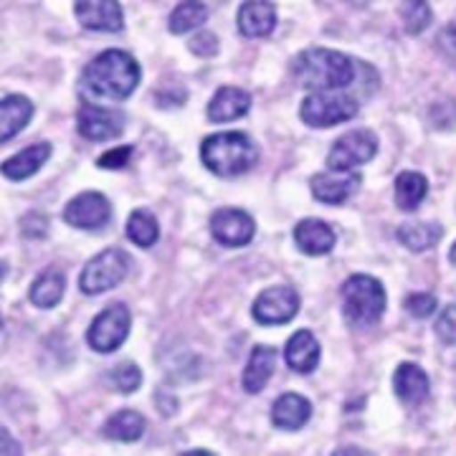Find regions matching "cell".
<instances>
[{
    "instance_id": "1",
    "label": "cell",
    "mask_w": 456,
    "mask_h": 456,
    "mask_svg": "<svg viewBox=\"0 0 456 456\" xmlns=\"http://www.w3.org/2000/svg\"><path fill=\"white\" fill-rule=\"evenodd\" d=\"M84 84L97 97L122 102L130 97L140 84V64L127 51H102L84 69Z\"/></svg>"
},
{
    "instance_id": "2",
    "label": "cell",
    "mask_w": 456,
    "mask_h": 456,
    "mask_svg": "<svg viewBox=\"0 0 456 456\" xmlns=\"http://www.w3.org/2000/svg\"><path fill=\"white\" fill-rule=\"evenodd\" d=\"M294 77L307 89H345L355 82V61L340 51L314 49L302 51L294 59Z\"/></svg>"
},
{
    "instance_id": "3",
    "label": "cell",
    "mask_w": 456,
    "mask_h": 456,
    "mask_svg": "<svg viewBox=\"0 0 456 456\" xmlns=\"http://www.w3.org/2000/svg\"><path fill=\"white\" fill-rule=\"evenodd\" d=\"M200 160L218 178H236L248 173L256 160L259 150L244 132H218L203 140Z\"/></svg>"
},
{
    "instance_id": "4",
    "label": "cell",
    "mask_w": 456,
    "mask_h": 456,
    "mask_svg": "<svg viewBox=\"0 0 456 456\" xmlns=\"http://www.w3.org/2000/svg\"><path fill=\"white\" fill-rule=\"evenodd\" d=\"M386 312V289L375 277L355 274L342 284V314L350 327L375 325Z\"/></svg>"
},
{
    "instance_id": "5",
    "label": "cell",
    "mask_w": 456,
    "mask_h": 456,
    "mask_svg": "<svg viewBox=\"0 0 456 456\" xmlns=\"http://www.w3.org/2000/svg\"><path fill=\"white\" fill-rule=\"evenodd\" d=\"M355 114H358V99L342 94L340 89H317L299 107L302 122L317 130L350 122Z\"/></svg>"
},
{
    "instance_id": "6",
    "label": "cell",
    "mask_w": 456,
    "mask_h": 456,
    "mask_svg": "<svg viewBox=\"0 0 456 456\" xmlns=\"http://www.w3.org/2000/svg\"><path fill=\"white\" fill-rule=\"evenodd\" d=\"M130 266V256L122 248H104L94 259L86 261L82 277H79V287L84 294L110 292L127 279Z\"/></svg>"
},
{
    "instance_id": "7",
    "label": "cell",
    "mask_w": 456,
    "mask_h": 456,
    "mask_svg": "<svg viewBox=\"0 0 456 456\" xmlns=\"http://www.w3.org/2000/svg\"><path fill=\"white\" fill-rule=\"evenodd\" d=\"M130 325V310L125 305H112L94 317V322L89 325V332H86V342L94 353H102V355L114 353L122 347V342L127 340Z\"/></svg>"
},
{
    "instance_id": "8",
    "label": "cell",
    "mask_w": 456,
    "mask_h": 456,
    "mask_svg": "<svg viewBox=\"0 0 456 456\" xmlns=\"http://www.w3.org/2000/svg\"><path fill=\"white\" fill-rule=\"evenodd\" d=\"M378 152V137L370 130H353L345 132L342 137L335 140V145L330 147L327 155V167L330 170H340V173H350L360 165L370 163Z\"/></svg>"
},
{
    "instance_id": "9",
    "label": "cell",
    "mask_w": 456,
    "mask_h": 456,
    "mask_svg": "<svg viewBox=\"0 0 456 456\" xmlns=\"http://www.w3.org/2000/svg\"><path fill=\"white\" fill-rule=\"evenodd\" d=\"M112 218V206L107 196H102L99 191H84L79 196H74L64 208V221L69 226L82 228V231H94L110 224Z\"/></svg>"
},
{
    "instance_id": "10",
    "label": "cell",
    "mask_w": 456,
    "mask_h": 456,
    "mask_svg": "<svg viewBox=\"0 0 456 456\" xmlns=\"http://www.w3.org/2000/svg\"><path fill=\"white\" fill-rule=\"evenodd\" d=\"M299 312V294L292 287H272L256 297L251 314L261 325H287Z\"/></svg>"
},
{
    "instance_id": "11",
    "label": "cell",
    "mask_w": 456,
    "mask_h": 456,
    "mask_svg": "<svg viewBox=\"0 0 456 456\" xmlns=\"http://www.w3.org/2000/svg\"><path fill=\"white\" fill-rule=\"evenodd\" d=\"M211 233L218 244L228 246V248H239V246H246L254 239L256 224L246 211L218 208L211 216Z\"/></svg>"
},
{
    "instance_id": "12",
    "label": "cell",
    "mask_w": 456,
    "mask_h": 456,
    "mask_svg": "<svg viewBox=\"0 0 456 456\" xmlns=\"http://www.w3.org/2000/svg\"><path fill=\"white\" fill-rule=\"evenodd\" d=\"M77 127H79V134L92 142L114 140L125 130V114L119 110L97 107V104H84L77 117Z\"/></svg>"
},
{
    "instance_id": "13",
    "label": "cell",
    "mask_w": 456,
    "mask_h": 456,
    "mask_svg": "<svg viewBox=\"0 0 456 456\" xmlns=\"http://www.w3.org/2000/svg\"><path fill=\"white\" fill-rule=\"evenodd\" d=\"M74 16L89 31L119 33L125 28V13L117 0H77Z\"/></svg>"
},
{
    "instance_id": "14",
    "label": "cell",
    "mask_w": 456,
    "mask_h": 456,
    "mask_svg": "<svg viewBox=\"0 0 456 456\" xmlns=\"http://www.w3.org/2000/svg\"><path fill=\"white\" fill-rule=\"evenodd\" d=\"M393 391L406 403V406H419L428 398L431 380L421 365L416 362H401L393 373Z\"/></svg>"
},
{
    "instance_id": "15",
    "label": "cell",
    "mask_w": 456,
    "mask_h": 456,
    "mask_svg": "<svg viewBox=\"0 0 456 456\" xmlns=\"http://www.w3.org/2000/svg\"><path fill=\"white\" fill-rule=\"evenodd\" d=\"M236 23L246 38H264L277 26V8L269 0H246L239 8Z\"/></svg>"
},
{
    "instance_id": "16",
    "label": "cell",
    "mask_w": 456,
    "mask_h": 456,
    "mask_svg": "<svg viewBox=\"0 0 456 456\" xmlns=\"http://www.w3.org/2000/svg\"><path fill=\"white\" fill-rule=\"evenodd\" d=\"M294 244L299 246L302 254L325 256L335 248V231L320 218H305L294 228Z\"/></svg>"
},
{
    "instance_id": "17",
    "label": "cell",
    "mask_w": 456,
    "mask_h": 456,
    "mask_svg": "<svg viewBox=\"0 0 456 456\" xmlns=\"http://www.w3.org/2000/svg\"><path fill=\"white\" fill-rule=\"evenodd\" d=\"M332 173H335V170H332ZM358 185L360 175H347V173H340V170H338V175L317 173V175L310 180L312 196L317 198L320 203H327V206H342L347 198L355 193Z\"/></svg>"
},
{
    "instance_id": "18",
    "label": "cell",
    "mask_w": 456,
    "mask_h": 456,
    "mask_svg": "<svg viewBox=\"0 0 456 456\" xmlns=\"http://www.w3.org/2000/svg\"><path fill=\"white\" fill-rule=\"evenodd\" d=\"M251 110V94L239 89V86H221L213 99L208 102V119L221 125V122H233L241 119Z\"/></svg>"
},
{
    "instance_id": "19",
    "label": "cell",
    "mask_w": 456,
    "mask_h": 456,
    "mask_svg": "<svg viewBox=\"0 0 456 456\" xmlns=\"http://www.w3.org/2000/svg\"><path fill=\"white\" fill-rule=\"evenodd\" d=\"M284 358L294 373H312L320 365V342L310 330H297L287 342Z\"/></svg>"
},
{
    "instance_id": "20",
    "label": "cell",
    "mask_w": 456,
    "mask_h": 456,
    "mask_svg": "<svg viewBox=\"0 0 456 456\" xmlns=\"http://www.w3.org/2000/svg\"><path fill=\"white\" fill-rule=\"evenodd\" d=\"M51 145L49 142H36V145L26 147L16 152L13 158H8L5 163L0 165V173L8 180H26L36 175L44 165L49 163Z\"/></svg>"
},
{
    "instance_id": "21",
    "label": "cell",
    "mask_w": 456,
    "mask_h": 456,
    "mask_svg": "<svg viewBox=\"0 0 456 456\" xmlns=\"http://www.w3.org/2000/svg\"><path fill=\"white\" fill-rule=\"evenodd\" d=\"M274 365H277V350L272 345H256L251 350V358L246 362L244 378H241L244 391L251 393V395L264 391V386L269 383V378L274 373Z\"/></svg>"
},
{
    "instance_id": "22",
    "label": "cell",
    "mask_w": 456,
    "mask_h": 456,
    "mask_svg": "<svg viewBox=\"0 0 456 456\" xmlns=\"http://www.w3.org/2000/svg\"><path fill=\"white\" fill-rule=\"evenodd\" d=\"M312 403L299 393H284L272 406V424L284 431H297L310 421Z\"/></svg>"
},
{
    "instance_id": "23",
    "label": "cell",
    "mask_w": 456,
    "mask_h": 456,
    "mask_svg": "<svg viewBox=\"0 0 456 456\" xmlns=\"http://www.w3.org/2000/svg\"><path fill=\"white\" fill-rule=\"evenodd\" d=\"M33 117L31 99L23 94H11L0 99V145L13 140L18 132L23 130Z\"/></svg>"
},
{
    "instance_id": "24",
    "label": "cell",
    "mask_w": 456,
    "mask_h": 456,
    "mask_svg": "<svg viewBox=\"0 0 456 456\" xmlns=\"http://www.w3.org/2000/svg\"><path fill=\"white\" fill-rule=\"evenodd\" d=\"M66 292V277L64 272L59 269H46L44 274H38L36 281L31 284V302L41 310H53L61 299H64Z\"/></svg>"
},
{
    "instance_id": "25",
    "label": "cell",
    "mask_w": 456,
    "mask_h": 456,
    "mask_svg": "<svg viewBox=\"0 0 456 456\" xmlns=\"http://www.w3.org/2000/svg\"><path fill=\"white\" fill-rule=\"evenodd\" d=\"M426 193H428V180L421 173L406 170L395 178V206L401 211H416L424 203Z\"/></svg>"
},
{
    "instance_id": "26",
    "label": "cell",
    "mask_w": 456,
    "mask_h": 456,
    "mask_svg": "<svg viewBox=\"0 0 456 456\" xmlns=\"http://www.w3.org/2000/svg\"><path fill=\"white\" fill-rule=\"evenodd\" d=\"M145 434V416L137 411H117L112 419L104 424V436L122 444L142 439Z\"/></svg>"
},
{
    "instance_id": "27",
    "label": "cell",
    "mask_w": 456,
    "mask_h": 456,
    "mask_svg": "<svg viewBox=\"0 0 456 456\" xmlns=\"http://www.w3.org/2000/svg\"><path fill=\"white\" fill-rule=\"evenodd\" d=\"M206 20H208V8H206L203 0H183L180 5H175V11L170 13L167 28L175 36H183V33L200 28Z\"/></svg>"
},
{
    "instance_id": "28",
    "label": "cell",
    "mask_w": 456,
    "mask_h": 456,
    "mask_svg": "<svg viewBox=\"0 0 456 456\" xmlns=\"http://www.w3.org/2000/svg\"><path fill=\"white\" fill-rule=\"evenodd\" d=\"M444 236L439 224H403L398 228V239L401 244L421 254V251H428L431 246H436Z\"/></svg>"
},
{
    "instance_id": "29",
    "label": "cell",
    "mask_w": 456,
    "mask_h": 456,
    "mask_svg": "<svg viewBox=\"0 0 456 456\" xmlns=\"http://www.w3.org/2000/svg\"><path fill=\"white\" fill-rule=\"evenodd\" d=\"M127 239L132 244L140 246V248H150L155 246V241L160 239V226H158V218L145 208H137L132 211L130 221H127Z\"/></svg>"
},
{
    "instance_id": "30",
    "label": "cell",
    "mask_w": 456,
    "mask_h": 456,
    "mask_svg": "<svg viewBox=\"0 0 456 456\" xmlns=\"http://www.w3.org/2000/svg\"><path fill=\"white\" fill-rule=\"evenodd\" d=\"M431 5L428 0H401V20L406 26V33L419 36L431 26Z\"/></svg>"
},
{
    "instance_id": "31",
    "label": "cell",
    "mask_w": 456,
    "mask_h": 456,
    "mask_svg": "<svg viewBox=\"0 0 456 456\" xmlns=\"http://www.w3.org/2000/svg\"><path fill=\"white\" fill-rule=\"evenodd\" d=\"M110 383L119 393H134L142 386V373L134 362H119L114 365L112 373H110Z\"/></svg>"
},
{
    "instance_id": "32",
    "label": "cell",
    "mask_w": 456,
    "mask_h": 456,
    "mask_svg": "<svg viewBox=\"0 0 456 456\" xmlns=\"http://www.w3.org/2000/svg\"><path fill=\"white\" fill-rule=\"evenodd\" d=\"M436 297L431 292H413L408 294L406 299H403V307L411 317H416V320H426V317H431L434 312H436Z\"/></svg>"
},
{
    "instance_id": "33",
    "label": "cell",
    "mask_w": 456,
    "mask_h": 456,
    "mask_svg": "<svg viewBox=\"0 0 456 456\" xmlns=\"http://www.w3.org/2000/svg\"><path fill=\"white\" fill-rule=\"evenodd\" d=\"M132 152H134L132 145L114 147V150H107L104 155H99L97 165L102 170H122V167H127V163H130Z\"/></svg>"
},
{
    "instance_id": "34",
    "label": "cell",
    "mask_w": 456,
    "mask_h": 456,
    "mask_svg": "<svg viewBox=\"0 0 456 456\" xmlns=\"http://www.w3.org/2000/svg\"><path fill=\"white\" fill-rule=\"evenodd\" d=\"M436 335L446 345H456V305H446L436 320Z\"/></svg>"
},
{
    "instance_id": "35",
    "label": "cell",
    "mask_w": 456,
    "mask_h": 456,
    "mask_svg": "<svg viewBox=\"0 0 456 456\" xmlns=\"http://www.w3.org/2000/svg\"><path fill=\"white\" fill-rule=\"evenodd\" d=\"M188 49L193 51L196 56L208 59V56H216V53H218V38H216L211 31H200L198 36H193V38H191Z\"/></svg>"
},
{
    "instance_id": "36",
    "label": "cell",
    "mask_w": 456,
    "mask_h": 456,
    "mask_svg": "<svg viewBox=\"0 0 456 456\" xmlns=\"http://www.w3.org/2000/svg\"><path fill=\"white\" fill-rule=\"evenodd\" d=\"M20 226H23V236H28V239H41V236L46 233V228H49V218L41 216V213H28V216L20 221Z\"/></svg>"
},
{
    "instance_id": "37",
    "label": "cell",
    "mask_w": 456,
    "mask_h": 456,
    "mask_svg": "<svg viewBox=\"0 0 456 456\" xmlns=\"http://www.w3.org/2000/svg\"><path fill=\"white\" fill-rule=\"evenodd\" d=\"M439 44H441V49L446 51V56H449L452 61H456V20L454 23H449V26L441 31Z\"/></svg>"
},
{
    "instance_id": "38",
    "label": "cell",
    "mask_w": 456,
    "mask_h": 456,
    "mask_svg": "<svg viewBox=\"0 0 456 456\" xmlns=\"http://www.w3.org/2000/svg\"><path fill=\"white\" fill-rule=\"evenodd\" d=\"M18 454H23L20 444L11 436V431H8L5 426H0V456H18Z\"/></svg>"
},
{
    "instance_id": "39",
    "label": "cell",
    "mask_w": 456,
    "mask_h": 456,
    "mask_svg": "<svg viewBox=\"0 0 456 456\" xmlns=\"http://www.w3.org/2000/svg\"><path fill=\"white\" fill-rule=\"evenodd\" d=\"M5 274H8V266H5V261H0V281L5 279Z\"/></svg>"
},
{
    "instance_id": "40",
    "label": "cell",
    "mask_w": 456,
    "mask_h": 456,
    "mask_svg": "<svg viewBox=\"0 0 456 456\" xmlns=\"http://www.w3.org/2000/svg\"><path fill=\"white\" fill-rule=\"evenodd\" d=\"M188 456H206V454H211V452H203V449H196V452H185Z\"/></svg>"
},
{
    "instance_id": "41",
    "label": "cell",
    "mask_w": 456,
    "mask_h": 456,
    "mask_svg": "<svg viewBox=\"0 0 456 456\" xmlns=\"http://www.w3.org/2000/svg\"><path fill=\"white\" fill-rule=\"evenodd\" d=\"M449 261H452V264H456V244L452 246V251H449Z\"/></svg>"
},
{
    "instance_id": "42",
    "label": "cell",
    "mask_w": 456,
    "mask_h": 456,
    "mask_svg": "<svg viewBox=\"0 0 456 456\" xmlns=\"http://www.w3.org/2000/svg\"><path fill=\"white\" fill-rule=\"evenodd\" d=\"M0 327H3V317H0Z\"/></svg>"
}]
</instances>
